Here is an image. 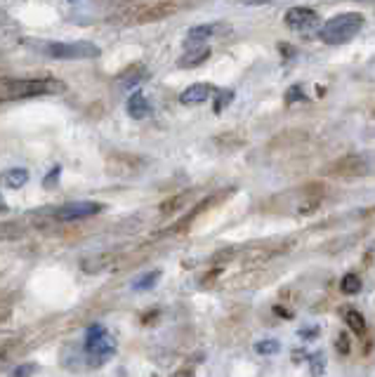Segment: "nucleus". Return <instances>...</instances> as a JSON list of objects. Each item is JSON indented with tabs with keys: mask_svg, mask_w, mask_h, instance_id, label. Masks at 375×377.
<instances>
[{
	"mask_svg": "<svg viewBox=\"0 0 375 377\" xmlns=\"http://www.w3.org/2000/svg\"><path fill=\"white\" fill-rule=\"evenodd\" d=\"M45 57L64 59V62H80V59H97L102 55L99 45L90 40H76V43H43L40 45Z\"/></svg>",
	"mask_w": 375,
	"mask_h": 377,
	"instance_id": "obj_4",
	"label": "nucleus"
},
{
	"mask_svg": "<svg viewBox=\"0 0 375 377\" xmlns=\"http://www.w3.org/2000/svg\"><path fill=\"white\" fill-rule=\"evenodd\" d=\"M116 352V340L102 323H92L85 330V356L90 359L92 366H102L106 359H111Z\"/></svg>",
	"mask_w": 375,
	"mask_h": 377,
	"instance_id": "obj_3",
	"label": "nucleus"
},
{
	"mask_svg": "<svg viewBox=\"0 0 375 377\" xmlns=\"http://www.w3.org/2000/svg\"><path fill=\"white\" fill-rule=\"evenodd\" d=\"M364 24H366V19L361 12H343V15L331 17L324 26H321L319 38L324 40L326 45L350 43V40L364 29Z\"/></svg>",
	"mask_w": 375,
	"mask_h": 377,
	"instance_id": "obj_2",
	"label": "nucleus"
},
{
	"mask_svg": "<svg viewBox=\"0 0 375 377\" xmlns=\"http://www.w3.org/2000/svg\"><path fill=\"white\" fill-rule=\"evenodd\" d=\"M255 352L260 356H274V354L281 352V345L277 340H262V342H258V345H255Z\"/></svg>",
	"mask_w": 375,
	"mask_h": 377,
	"instance_id": "obj_17",
	"label": "nucleus"
},
{
	"mask_svg": "<svg viewBox=\"0 0 375 377\" xmlns=\"http://www.w3.org/2000/svg\"><path fill=\"white\" fill-rule=\"evenodd\" d=\"M212 97H215V113H222L224 106L234 102V90H217Z\"/></svg>",
	"mask_w": 375,
	"mask_h": 377,
	"instance_id": "obj_18",
	"label": "nucleus"
},
{
	"mask_svg": "<svg viewBox=\"0 0 375 377\" xmlns=\"http://www.w3.org/2000/svg\"><path fill=\"white\" fill-rule=\"evenodd\" d=\"M333 174H345V177H359V174H368L371 170V160L366 156H345L338 163L331 165Z\"/></svg>",
	"mask_w": 375,
	"mask_h": 377,
	"instance_id": "obj_7",
	"label": "nucleus"
},
{
	"mask_svg": "<svg viewBox=\"0 0 375 377\" xmlns=\"http://www.w3.org/2000/svg\"><path fill=\"white\" fill-rule=\"evenodd\" d=\"M10 210V205H8V200H5L3 196H0V215H3V212H8Z\"/></svg>",
	"mask_w": 375,
	"mask_h": 377,
	"instance_id": "obj_25",
	"label": "nucleus"
},
{
	"mask_svg": "<svg viewBox=\"0 0 375 377\" xmlns=\"http://www.w3.org/2000/svg\"><path fill=\"white\" fill-rule=\"evenodd\" d=\"M29 181V172L24 167H10V170L0 172V186L5 188H22Z\"/></svg>",
	"mask_w": 375,
	"mask_h": 377,
	"instance_id": "obj_13",
	"label": "nucleus"
},
{
	"mask_svg": "<svg viewBox=\"0 0 375 377\" xmlns=\"http://www.w3.org/2000/svg\"><path fill=\"white\" fill-rule=\"evenodd\" d=\"M149 111H151V106H149V102H146L144 92H139V90L132 92L130 99H128V116L135 118V120H142V118L149 116Z\"/></svg>",
	"mask_w": 375,
	"mask_h": 377,
	"instance_id": "obj_12",
	"label": "nucleus"
},
{
	"mask_svg": "<svg viewBox=\"0 0 375 377\" xmlns=\"http://www.w3.org/2000/svg\"><path fill=\"white\" fill-rule=\"evenodd\" d=\"M66 92V83L55 76L40 78H8L0 76V102H15V99L45 97V94Z\"/></svg>",
	"mask_w": 375,
	"mask_h": 377,
	"instance_id": "obj_1",
	"label": "nucleus"
},
{
	"mask_svg": "<svg viewBox=\"0 0 375 377\" xmlns=\"http://www.w3.org/2000/svg\"><path fill=\"white\" fill-rule=\"evenodd\" d=\"M222 31H227L224 24H198V26H191V29L186 31V40H184L186 50H191V47H196L201 43H205V40L220 36Z\"/></svg>",
	"mask_w": 375,
	"mask_h": 377,
	"instance_id": "obj_8",
	"label": "nucleus"
},
{
	"mask_svg": "<svg viewBox=\"0 0 375 377\" xmlns=\"http://www.w3.org/2000/svg\"><path fill=\"white\" fill-rule=\"evenodd\" d=\"M146 78V66L144 64H132L125 71L118 73V85L123 90H135V87Z\"/></svg>",
	"mask_w": 375,
	"mask_h": 377,
	"instance_id": "obj_10",
	"label": "nucleus"
},
{
	"mask_svg": "<svg viewBox=\"0 0 375 377\" xmlns=\"http://www.w3.org/2000/svg\"><path fill=\"white\" fill-rule=\"evenodd\" d=\"M172 377H196V375H193V370H177Z\"/></svg>",
	"mask_w": 375,
	"mask_h": 377,
	"instance_id": "obj_24",
	"label": "nucleus"
},
{
	"mask_svg": "<svg viewBox=\"0 0 375 377\" xmlns=\"http://www.w3.org/2000/svg\"><path fill=\"white\" fill-rule=\"evenodd\" d=\"M104 210L102 203L97 200H76V203H64L55 210V219L59 222H78V219H88L95 217Z\"/></svg>",
	"mask_w": 375,
	"mask_h": 377,
	"instance_id": "obj_5",
	"label": "nucleus"
},
{
	"mask_svg": "<svg viewBox=\"0 0 375 377\" xmlns=\"http://www.w3.org/2000/svg\"><path fill=\"white\" fill-rule=\"evenodd\" d=\"M338 352L350 354V340H347V335H340V340H338Z\"/></svg>",
	"mask_w": 375,
	"mask_h": 377,
	"instance_id": "obj_23",
	"label": "nucleus"
},
{
	"mask_svg": "<svg viewBox=\"0 0 375 377\" xmlns=\"http://www.w3.org/2000/svg\"><path fill=\"white\" fill-rule=\"evenodd\" d=\"M345 323L352 328L354 335H364L366 333V321H364V316H361V312H357V309H347V312H345Z\"/></svg>",
	"mask_w": 375,
	"mask_h": 377,
	"instance_id": "obj_14",
	"label": "nucleus"
},
{
	"mask_svg": "<svg viewBox=\"0 0 375 377\" xmlns=\"http://www.w3.org/2000/svg\"><path fill=\"white\" fill-rule=\"evenodd\" d=\"M158 279H160V271H151V274H146V276H142V279H139V281L132 283V290H137V293L149 290V288L156 286Z\"/></svg>",
	"mask_w": 375,
	"mask_h": 377,
	"instance_id": "obj_16",
	"label": "nucleus"
},
{
	"mask_svg": "<svg viewBox=\"0 0 375 377\" xmlns=\"http://www.w3.org/2000/svg\"><path fill=\"white\" fill-rule=\"evenodd\" d=\"M33 373H36V366H33V363H24V366L12 370L10 377H31Z\"/></svg>",
	"mask_w": 375,
	"mask_h": 377,
	"instance_id": "obj_22",
	"label": "nucleus"
},
{
	"mask_svg": "<svg viewBox=\"0 0 375 377\" xmlns=\"http://www.w3.org/2000/svg\"><path fill=\"white\" fill-rule=\"evenodd\" d=\"M210 47H191V50H186L182 57H179L177 66L179 69H198L201 64H205L208 59H210Z\"/></svg>",
	"mask_w": 375,
	"mask_h": 377,
	"instance_id": "obj_11",
	"label": "nucleus"
},
{
	"mask_svg": "<svg viewBox=\"0 0 375 377\" xmlns=\"http://www.w3.org/2000/svg\"><path fill=\"white\" fill-rule=\"evenodd\" d=\"M284 22L288 29L300 31V33H310L319 26V15L310 8H291L286 12Z\"/></svg>",
	"mask_w": 375,
	"mask_h": 377,
	"instance_id": "obj_6",
	"label": "nucleus"
},
{
	"mask_svg": "<svg viewBox=\"0 0 375 377\" xmlns=\"http://www.w3.org/2000/svg\"><path fill=\"white\" fill-rule=\"evenodd\" d=\"M312 373L314 375H321V373H324V368H326V359H324V354H312Z\"/></svg>",
	"mask_w": 375,
	"mask_h": 377,
	"instance_id": "obj_20",
	"label": "nucleus"
},
{
	"mask_svg": "<svg viewBox=\"0 0 375 377\" xmlns=\"http://www.w3.org/2000/svg\"><path fill=\"white\" fill-rule=\"evenodd\" d=\"M300 99H305L303 87H300V85H293L291 90H288V94H286V104H295V102H300Z\"/></svg>",
	"mask_w": 375,
	"mask_h": 377,
	"instance_id": "obj_21",
	"label": "nucleus"
},
{
	"mask_svg": "<svg viewBox=\"0 0 375 377\" xmlns=\"http://www.w3.org/2000/svg\"><path fill=\"white\" fill-rule=\"evenodd\" d=\"M212 94H215L212 85H208V83H193V85L186 87L182 94H179V104H184V106H198V104L208 102V99H210Z\"/></svg>",
	"mask_w": 375,
	"mask_h": 377,
	"instance_id": "obj_9",
	"label": "nucleus"
},
{
	"mask_svg": "<svg viewBox=\"0 0 375 377\" xmlns=\"http://www.w3.org/2000/svg\"><path fill=\"white\" fill-rule=\"evenodd\" d=\"M340 290H343L345 295H357L361 290V279L357 274H347L343 283H340Z\"/></svg>",
	"mask_w": 375,
	"mask_h": 377,
	"instance_id": "obj_15",
	"label": "nucleus"
},
{
	"mask_svg": "<svg viewBox=\"0 0 375 377\" xmlns=\"http://www.w3.org/2000/svg\"><path fill=\"white\" fill-rule=\"evenodd\" d=\"M59 174H62V165H55L48 174H45L43 186H45V188H55V186H57V181H59Z\"/></svg>",
	"mask_w": 375,
	"mask_h": 377,
	"instance_id": "obj_19",
	"label": "nucleus"
}]
</instances>
